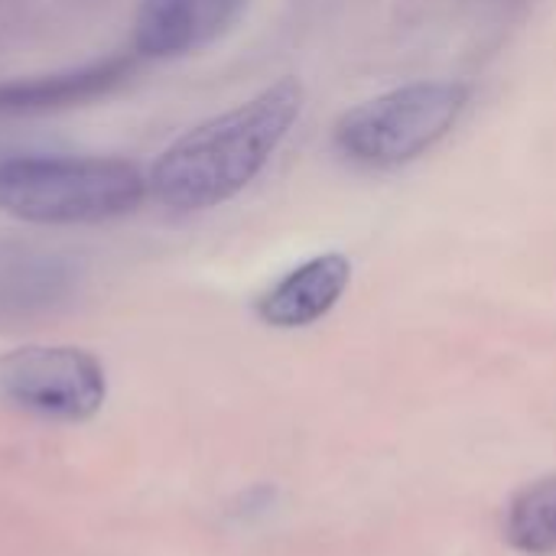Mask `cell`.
Returning a JSON list of instances; mask_svg holds the SVG:
<instances>
[{"label":"cell","instance_id":"obj_1","mask_svg":"<svg viewBox=\"0 0 556 556\" xmlns=\"http://www.w3.org/2000/svg\"><path fill=\"white\" fill-rule=\"evenodd\" d=\"M303 111V85L280 78L251 101L186 130L150 166V195L173 212H205L257 179Z\"/></svg>","mask_w":556,"mask_h":556},{"label":"cell","instance_id":"obj_2","mask_svg":"<svg viewBox=\"0 0 556 556\" xmlns=\"http://www.w3.org/2000/svg\"><path fill=\"white\" fill-rule=\"evenodd\" d=\"M150 182L117 156L0 160V212L29 225H104L143 205Z\"/></svg>","mask_w":556,"mask_h":556},{"label":"cell","instance_id":"obj_3","mask_svg":"<svg viewBox=\"0 0 556 556\" xmlns=\"http://www.w3.org/2000/svg\"><path fill=\"white\" fill-rule=\"evenodd\" d=\"M469 104L463 81H414L384 91L336 124V147L342 156L365 166H404L437 147Z\"/></svg>","mask_w":556,"mask_h":556},{"label":"cell","instance_id":"obj_4","mask_svg":"<svg viewBox=\"0 0 556 556\" xmlns=\"http://www.w3.org/2000/svg\"><path fill=\"white\" fill-rule=\"evenodd\" d=\"M108 397L104 365L75 345H23L0 355V401L42 420L81 424Z\"/></svg>","mask_w":556,"mask_h":556},{"label":"cell","instance_id":"obj_5","mask_svg":"<svg viewBox=\"0 0 556 556\" xmlns=\"http://www.w3.org/2000/svg\"><path fill=\"white\" fill-rule=\"evenodd\" d=\"M134 65H137V55L121 52V55L88 62L81 68L55 72V75L0 81V114L20 117V114H49V111L91 104L117 91L130 78Z\"/></svg>","mask_w":556,"mask_h":556},{"label":"cell","instance_id":"obj_6","mask_svg":"<svg viewBox=\"0 0 556 556\" xmlns=\"http://www.w3.org/2000/svg\"><path fill=\"white\" fill-rule=\"evenodd\" d=\"M349 280L352 264L345 254H319L277 280L257 300V316L274 329H303L342 300Z\"/></svg>","mask_w":556,"mask_h":556},{"label":"cell","instance_id":"obj_7","mask_svg":"<svg viewBox=\"0 0 556 556\" xmlns=\"http://www.w3.org/2000/svg\"><path fill=\"white\" fill-rule=\"evenodd\" d=\"M202 46L192 0H143L134 16V52L143 59H176Z\"/></svg>","mask_w":556,"mask_h":556},{"label":"cell","instance_id":"obj_8","mask_svg":"<svg viewBox=\"0 0 556 556\" xmlns=\"http://www.w3.org/2000/svg\"><path fill=\"white\" fill-rule=\"evenodd\" d=\"M508 541L521 554L544 556L556 551V476L528 485L508 511Z\"/></svg>","mask_w":556,"mask_h":556},{"label":"cell","instance_id":"obj_9","mask_svg":"<svg viewBox=\"0 0 556 556\" xmlns=\"http://www.w3.org/2000/svg\"><path fill=\"white\" fill-rule=\"evenodd\" d=\"M195 3V20H199V39L212 42L222 36L248 7V0H192Z\"/></svg>","mask_w":556,"mask_h":556}]
</instances>
